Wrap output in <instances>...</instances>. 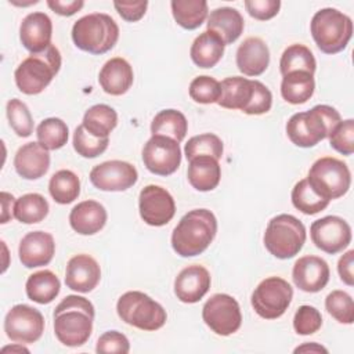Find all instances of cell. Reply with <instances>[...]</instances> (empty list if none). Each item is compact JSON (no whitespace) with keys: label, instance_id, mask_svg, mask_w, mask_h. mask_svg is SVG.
Wrapping results in <instances>:
<instances>
[{"label":"cell","instance_id":"c3c4849f","mask_svg":"<svg viewBox=\"0 0 354 354\" xmlns=\"http://www.w3.org/2000/svg\"><path fill=\"white\" fill-rule=\"evenodd\" d=\"M272 94L271 91L259 80H254V93L248 108L243 111L248 115H261L271 109Z\"/></svg>","mask_w":354,"mask_h":354},{"label":"cell","instance_id":"277c9868","mask_svg":"<svg viewBox=\"0 0 354 354\" xmlns=\"http://www.w3.org/2000/svg\"><path fill=\"white\" fill-rule=\"evenodd\" d=\"M119 26L115 19L104 12H93L79 18L72 26L75 46L94 55L105 54L116 44Z\"/></svg>","mask_w":354,"mask_h":354},{"label":"cell","instance_id":"7c38bea8","mask_svg":"<svg viewBox=\"0 0 354 354\" xmlns=\"http://www.w3.org/2000/svg\"><path fill=\"white\" fill-rule=\"evenodd\" d=\"M4 332L11 342L35 343L44 332V318L39 310L28 304H17L6 314Z\"/></svg>","mask_w":354,"mask_h":354},{"label":"cell","instance_id":"e0dca14e","mask_svg":"<svg viewBox=\"0 0 354 354\" xmlns=\"http://www.w3.org/2000/svg\"><path fill=\"white\" fill-rule=\"evenodd\" d=\"M329 266L318 256H303L296 260L292 278L293 283L303 292L317 293L322 290L329 281Z\"/></svg>","mask_w":354,"mask_h":354},{"label":"cell","instance_id":"f35d334b","mask_svg":"<svg viewBox=\"0 0 354 354\" xmlns=\"http://www.w3.org/2000/svg\"><path fill=\"white\" fill-rule=\"evenodd\" d=\"M290 198H292L293 206L297 210H300L301 213L308 214V216L322 212L329 205V201L319 196L311 188L307 178H303V180H300L299 183L295 184V187L292 189V194H290Z\"/></svg>","mask_w":354,"mask_h":354},{"label":"cell","instance_id":"681fc988","mask_svg":"<svg viewBox=\"0 0 354 354\" xmlns=\"http://www.w3.org/2000/svg\"><path fill=\"white\" fill-rule=\"evenodd\" d=\"M245 8L250 17L259 21H267L274 18L278 14L281 8V1L279 0H246Z\"/></svg>","mask_w":354,"mask_h":354},{"label":"cell","instance_id":"9f6ffc18","mask_svg":"<svg viewBox=\"0 0 354 354\" xmlns=\"http://www.w3.org/2000/svg\"><path fill=\"white\" fill-rule=\"evenodd\" d=\"M1 351H3V353H6V351H19V353H21V351H25V353H29V350H28V348H25L21 343H17L15 346L3 347V348H1Z\"/></svg>","mask_w":354,"mask_h":354},{"label":"cell","instance_id":"2e32d148","mask_svg":"<svg viewBox=\"0 0 354 354\" xmlns=\"http://www.w3.org/2000/svg\"><path fill=\"white\" fill-rule=\"evenodd\" d=\"M137 180V169L123 160H108L94 166L90 171L91 184L101 191H126L133 187Z\"/></svg>","mask_w":354,"mask_h":354},{"label":"cell","instance_id":"ee69618b","mask_svg":"<svg viewBox=\"0 0 354 354\" xmlns=\"http://www.w3.org/2000/svg\"><path fill=\"white\" fill-rule=\"evenodd\" d=\"M189 97L199 104H213L217 102L221 95L220 82L212 76L202 75L196 76L189 84Z\"/></svg>","mask_w":354,"mask_h":354},{"label":"cell","instance_id":"4316f807","mask_svg":"<svg viewBox=\"0 0 354 354\" xmlns=\"http://www.w3.org/2000/svg\"><path fill=\"white\" fill-rule=\"evenodd\" d=\"M220 86L221 95L217 104L221 108L241 109L242 112L248 108L254 93V80H249L242 76H231L225 77Z\"/></svg>","mask_w":354,"mask_h":354},{"label":"cell","instance_id":"7dc6e473","mask_svg":"<svg viewBox=\"0 0 354 354\" xmlns=\"http://www.w3.org/2000/svg\"><path fill=\"white\" fill-rule=\"evenodd\" d=\"M95 351L102 354L104 353L126 354L130 351V343L123 333L118 330H108L98 337Z\"/></svg>","mask_w":354,"mask_h":354},{"label":"cell","instance_id":"7402d4cb","mask_svg":"<svg viewBox=\"0 0 354 354\" xmlns=\"http://www.w3.org/2000/svg\"><path fill=\"white\" fill-rule=\"evenodd\" d=\"M15 171L25 180L43 177L50 167V153L39 142H26L14 156Z\"/></svg>","mask_w":354,"mask_h":354},{"label":"cell","instance_id":"3957f363","mask_svg":"<svg viewBox=\"0 0 354 354\" xmlns=\"http://www.w3.org/2000/svg\"><path fill=\"white\" fill-rule=\"evenodd\" d=\"M342 122L340 113L329 105H315L307 112H297L286 123L289 140L301 148H311L328 138Z\"/></svg>","mask_w":354,"mask_h":354},{"label":"cell","instance_id":"9c48e42d","mask_svg":"<svg viewBox=\"0 0 354 354\" xmlns=\"http://www.w3.org/2000/svg\"><path fill=\"white\" fill-rule=\"evenodd\" d=\"M307 181L319 196L330 202L347 194L351 185V173L343 160L325 156L313 163Z\"/></svg>","mask_w":354,"mask_h":354},{"label":"cell","instance_id":"5b68a950","mask_svg":"<svg viewBox=\"0 0 354 354\" xmlns=\"http://www.w3.org/2000/svg\"><path fill=\"white\" fill-rule=\"evenodd\" d=\"M61 68L59 50L50 44L44 51L30 54L15 69L14 77L19 91L28 95L41 93Z\"/></svg>","mask_w":354,"mask_h":354},{"label":"cell","instance_id":"8992f818","mask_svg":"<svg viewBox=\"0 0 354 354\" xmlns=\"http://www.w3.org/2000/svg\"><path fill=\"white\" fill-rule=\"evenodd\" d=\"M311 36L317 47L325 54H336L344 50L353 36V21L336 8L317 11L310 24Z\"/></svg>","mask_w":354,"mask_h":354},{"label":"cell","instance_id":"d6a6232c","mask_svg":"<svg viewBox=\"0 0 354 354\" xmlns=\"http://www.w3.org/2000/svg\"><path fill=\"white\" fill-rule=\"evenodd\" d=\"M188 122L177 109H163L155 115L151 123L152 136H166L181 142L187 134Z\"/></svg>","mask_w":354,"mask_h":354},{"label":"cell","instance_id":"ba28073f","mask_svg":"<svg viewBox=\"0 0 354 354\" xmlns=\"http://www.w3.org/2000/svg\"><path fill=\"white\" fill-rule=\"evenodd\" d=\"M116 311L123 322L141 330H158L167 319L165 308L138 290L123 293L116 303Z\"/></svg>","mask_w":354,"mask_h":354},{"label":"cell","instance_id":"4fadbf2b","mask_svg":"<svg viewBox=\"0 0 354 354\" xmlns=\"http://www.w3.org/2000/svg\"><path fill=\"white\" fill-rule=\"evenodd\" d=\"M144 166L153 174L170 176L181 163V149L176 140L152 136L142 148Z\"/></svg>","mask_w":354,"mask_h":354},{"label":"cell","instance_id":"484cf974","mask_svg":"<svg viewBox=\"0 0 354 354\" xmlns=\"http://www.w3.org/2000/svg\"><path fill=\"white\" fill-rule=\"evenodd\" d=\"M206 25L207 30L217 35L224 44H231L242 35L245 21L236 8L218 7L210 12Z\"/></svg>","mask_w":354,"mask_h":354},{"label":"cell","instance_id":"83f0119b","mask_svg":"<svg viewBox=\"0 0 354 354\" xmlns=\"http://www.w3.org/2000/svg\"><path fill=\"white\" fill-rule=\"evenodd\" d=\"M188 181L196 191L214 189L221 178V167L218 160L212 156H196L189 160Z\"/></svg>","mask_w":354,"mask_h":354},{"label":"cell","instance_id":"60d3db41","mask_svg":"<svg viewBox=\"0 0 354 354\" xmlns=\"http://www.w3.org/2000/svg\"><path fill=\"white\" fill-rule=\"evenodd\" d=\"M109 138H100L90 134L83 124H79L73 133V148L83 158H97L108 148Z\"/></svg>","mask_w":354,"mask_h":354},{"label":"cell","instance_id":"7bdbcfd3","mask_svg":"<svg viewBox=\"0 0 354 354\" xmlns=\"http://www.w3.org/2000/svg\"><path fill=\"white\" fill-rule=\"evenodd\" d=\"M7 118L11 129L18 137H29L33 131V119L28 106L18 98L7 102Z\"/></svg>","mask_w":354,"mask_h":354},{"label":"cell","instance_id":"836d02e7","mask_svg":"<svg viewBox=\"0 0 354 354\" xmlns=\"http://www.w3.org/2000/svg\"><path fill=\"white\" fill-rule=\"evenodd\" d=\"M170 6L176 22L184 29H196L207 18L209 10L205 0H173Z\"/></svg>","mask_w":354,"mask_h":354},{"label":"cell","instance_id":"ffe728a7","mask_svg":"<svg viewBox=\"0 0 354 354\" xmlns=\"http://www.w3.org/2000/svg\"><path fill=\"white\" fill-rule=\"evenodd\" d=\"M212 278L209 271L199 264L183 268L174 279V293L183 303H196L209 290Z\"/></svg>","mask_w":354,"mask_h":354},{"label":"cell","instance_id":"d4e9b609","mask_svg":"<svg viewBox=\"0 0 354 354\" xmlns=\"http://www.w3.org/2000/svg\"><path fill=\"white\" fill-rule=\"evenodd\" d=\"M106 210L97 201H83L69 213L71 227L80 235H94L100 232L106 223Z\"/></svg>","mask_w":354,"mask_h":354},{"label":"cell","instance_id":"ac0fdd59","mask_svg":"<svg viewBox=\"0 0 354 354\" xmlns=\"http://www.w3.org/2000/svg\"><path fill=\"white\" fill-rule=\"evenodd\" d=\"M101 279V268L97 260L88 254H76L69 259L65 271V285L80 293L91 292Z\"/></svg>","mask_w":354,"mask_h":354},{"label":"cell","instance_id":"f546056e","mask_svg":"<svg viewBox=\"0 0 354 354\" xmlns=\"http://www.w3.org/2000/svg\"><path fill=\"white\" fill-rule=\"evenodd\" d=\"M314 88V75L303 71H296L283 75L281 83V95L289 104L299 105L304 104L313 97Z\"/></svg>","mask_w":354,"mask_h":354},{"label":"cell","instance_id":"52a82bcc","mask_svg":"<svg viewBox=\"0 0 354 354\" xmlns=\"http://www.w3.org/2000/svg\"><path fill=\"white\" fill-rule=\"evenodd\" d=\"M306 236L304 224L297 217L282 213L268 221L263 241L274 257L286 260L301 250Z\"/></svg>","mask_w":354,"mask_h":354},{"label":"cell","instance_id":"8d00e7d4","mask_svg":"<svg viewBox=\"0 0 354 354\" xmlns=\"http://www.w3.org/2000/svg\"><path fill=\"white\" fill-rule=\"evenodd\" d=\"M315 66L317 62L311 50L303 44H292L285 48L279 61V71L282 76L296 71H303L314 75Z\"/></svg>","mask_w":354,"mask_h":354},{"label":"cell","instance_id":"4dcf8cb0","mask_svg":"<svg viewBox=\"0 0 354 354\" xmlns=\"http://www.w3.org/2000/svg\"><path fill=\"white\" fill-rule=\"evenodd\" d=\"M26 296L39 304L51 303L59 293L61 282L50 270H41L29 275L26 285Z\"/></svg>","mask_w":354,"mask_h":354},{"label":"cell","instance_id":"603a6c76","mask_svg":"<svg viewBox=\"0 0 354 354\" xmlns=\"http://www.w3.org/2000/svg\"><path fill=\"white\" fill-rule=\"evenodd\" d=\"M270 64V50L260 37L245 39L236 50V66L246 76L261 75Z\"/></svg>","mask_w":354,"mask_h":354},{"label":"cell","instance_id":"f5cc1de1","mask_svg":"<svg viewBox=\"0 0 354 354\" xmlns=\"http://www.w3.org/2000/svg\"><path fill=\"white\" fill-rule=\"evenodd\" d=\"M353 267H354V250H348L339 259V263H337V272L340 275V279L348 286L354 285Z\"/></svg>","mask_w":354,"mask_h":354},{"label":"cell","instance_id":"db71d44e","mask_svg":"<svg viewBox=\"0 0 354 354\" xmlns=\"http://www.w3.org/2000/svg\"><path fill=\"white\" fill-rule=\"evenodd\" d=\"M1 205H3V214H1V223H7L14 216V207H15V198L8 192H1Z\"/></svg>","mask_w":354,"mask_h":354},{"label":"cell","instance_id":"ab89813d","mask_svg":"<svg viewBox=\"0 0 354 354\" xmlns=\"http://www.w3.org/2000/svg\"><path fill=\"white\" fill-rule=\"evenodd\" d=\"M184 152L188 160L196 156H212L218 160L223 155V141L213 133L194 136L187 141Z\"/></svg>","mask_w":354,"mask_h":354},{"label":"cell","instance_id":"f6af8a7d","mask_svg":"<svg viewBox=\"0 0 354 354\" xmlns=\"http://www.w3.org/2000/svg\"><path fill=\"white\" fill-rule=\"evenodd\" d=\"M329 145L342 155L350 156L354 152V120H342L329 136Z\"/></svg>","mask_w":354,"mask_h":354},{"label":"cell","instance_id":"1f68e13d","mask_svg":"<svg viewBox=\"0 0 354 354\" xmlns=\"http://www.w3.org/2000/svg\"><path fill=\"white\" fill-rule=\"evenodd\" d=\"M82 124L90 134L106 138L118 124V113L106 104H97L86 111Z\"/></svg>","mask_w":354,"mask_h":354},{"label":"cell","instance_id":"e575fe53","mask_svg":"<svg viewBox=\"0 0 354 354\" xmlns=\"http://www.w3.org/2000/svg\"><path fill=\"white\" fill-rule=\"evenodd\" d=\"M48 191L57 203H72L80 194V180L72 170H58L50 178Z\"/></svg>","mask_w":354,"mask_h":354},{"label":"cell","instance_id":"7a4b0ae2","mask_svg":"<svg viewBox=\"0 0 354 354\" xmlns=\"http://www.w3.org/2000/svg\"><path fill=\"white\" fill-rule=\"evenodd\" d=\"M217 232L216 216L207 209H194L185 213L171 234L173 250L181 257L203 253Z\"/></svg>","mask_w":354,"mask_h":354},{"label":"cell","instance_id":"f907efd6","mask_svg":"<svg viewBox=\"0 0 354 354\" xmlns=\"http://www.w3.org/2000/svg\"><path fill=\"white\" fill-rule=\"evenodd\" d=\"M113 7L124 21L137 22L144 17L148 7V1H113Z\"/></svg>","mask_w":354,"mask_h":354},{"label":"cell","instance_id":"bcb514c9","mask_svg":"<svg viewBox=\"0 0 354 354\" xmlns=\"http://www.w3.org/2000/svg\"><path fill=\"white\" fill-rule=\"evenodd\" d=\"M322 326L321 313L313 306H300L293 317V328L299 335H313Z\"/></svg>","mask_w":354,"mask_h":354},{"label":"cell","instance_id":"6da1fadb","mask_svg":"<svg viewBox=\"0 0 354 354\" xmlns=\"http://www.w3.org/2000/svg\"><path fill=\"white\" fill-rule=\"evenodd\" d=\"M54 333L68 347L83 346L93 332L94 306L83 296L69 295L54 310Z\"/></svg>","mask_w":354,"mask_h":354},{"label":"cell","instance_id":"74e56055","mask_svg":"<svg viewBox=\"0 0 354 354\" xmlns=\"http://www.w3.org/2000/svg\"><path fill=\"white\" fill-rule=\"evenodd\" d=\"M37 142L47 151L62 148L68 142L69 130L66 123L59 118H47L36 129Z\"/></svg>","mask_w":354,"mask_h":354},{"label":"cell","instance_id":"11a10c76","mask_svg":"<svg viewBox=\"0 0 354 354\" xmlns=\"http://www.w3.org/2000/svg\"><path fill=\"white\" fill-rule=\"evenodd\" d=\"M328 353V350L314 342L311 343H304L303 346H299L295 348V353Z\"/></svg>","mask_w":354,"mask_h":354},{"label":"cell","instance_id":"9a60e30c","mask_svg":"<svg viewBox=\"0 0 354 354\" xmlns=\"http://www.w3.org/2000/svg\"><path fill=\"white\" fill-rule=\"evenodd\" d=\"M138 209L141 218L148 225L162 227L174 217L176 203L166 188L149 184L140 192Z\"/></svg>","mask_w":354,"mask_h":354},{"label":"cell","instance_id":"44dd1931","mask_svg":"<svg viewBox=\"0 0 354 354\" xmlns=\"http://www.w3.org/2000/svg\"><path fill=\"white\" fill-rule=\"evenodd\" d=\"M51 35L53 22L44 12H30L21 22L19 39L30 54L44 51L51 44Z\"/></svg>","mask_w":354,"mask_h":354},{"label":"cell","instance_id":"8fae6325","mask_svg":"<svg viewBox=\"0 0 354 354\" xmlns=\"http://www.w3.org/2000/svg\"><path fill=\"white\" fill-rule=\"evenodd\" d=\"M205 324L220 336L235 333L242 324V314L238 301L227 293L213 295L202 308Z\"/></svg>","mask_w":354,"mask_h":354},{"label":"cell","instance_id":"b9f144b4","mask_svg":"<svg viewBox=\"0 0 354 354\" xmlns=\"http://www.w3.org/2000/svg\"><path fill=\"white\" fill-rule=\"evenodd\" d=\"M325 308L340 324L354 322V303L344 290H332L325 299Z\"/></svg>","mask_w":354,"mask_h":354},{"label":"cell","instance_id":"30bf717a","mask_svg":"<svg viewBox=\"0 0 354 354\" xmlns=\"http://www.w3.org/2000/svg\"><path fill=\"white\" fill-rule=\"evenodd\" d=\"M293 297V289L288 281L279 277L263 279L252 293V307L256 314L266 319L283 315Z\"/></svg>","mask_w":354,"mask_h":354},{"label":"cell","instance_id":"f1b7e54d","mask_svg":"<svg viewBox=\"0 0 354 354\" xmlns=\"http://www.w3.org/2000/svg\"><path fill=\"white\" fill-rule=\"evenodd\" d=\"M225 44L210 30L202 32L192 43L189 55L192 62L199 68H213L224 54Z\"/></svg>","mask_w":354,"mask_h":354},{"label":"cell","instance_id":"d590c367","mask_svg":"<svg viewBox=\"0 0 354 354\" xmlns=\"http://www.w3.org/2000/svg\"><path fill=\"white\" fill-rule=\"evenodd\" d=\"M48 214V202L40 194H25L15 201L14 217L24 224H35Z\"/></svg>","mask_w":354,"mask_h":354},{"label":"cell","instance_id":"816d5d0a","mask_svg":"<svg viewBox=\"0 0 354 354\" xmlns=\"http://www.w3.org/2000/svg\"><path fill=\"white\" fill-rule=\"evenodd\" d=\"M47 6L58 15L71 17V15L76 14L84 6V1L83 0H66V1L65 0H47Z\"/></svg>","mask_w":354,"mask_h":354},{"label":"cell","instance_id":"5bb4252c","mask_svg":"<svg viewBox=\"0 0 354 354\" xmlns=\"http://www.w3.org/2000/svg\"><path fill=\"white\" fill-rule=\"evenodd\" d=\"M313 243L325 253L336 254L351 242V227L339 216H325L310 227Z\"/></svg>","mask_w":354,"mask_h":354},{"label":"cell","instance_id":"d6986e66","mask_svg":"<svg viewBox=\"0 0 354 354\" xmlns=\"http://www.w3.org/2000/svg\"><path fill=\"white\" fill-rule=\"evenodd\" d=\"M55 253V242L51 234L44 231L28 232L19 242L18 254L22 266L36 268L47 266Z\"/></svg>","mask_w":354,"mask_h":354},{"label":"cell","instance_id":"cb8c5ba5","mask_svg":"<svg viewBox=\"0 0 354 354\" xmlns=\"http://www.w3.org/2000/svg\"><path fill=\"white\" fill-rule=\"evenodd\" d=\"M133 80V68L122 57L108 59L98 75V83L101 88L111 95L124 94L131 87Z\"/></svg>","mask_w":354,"mask_h":354}]
</instances>
